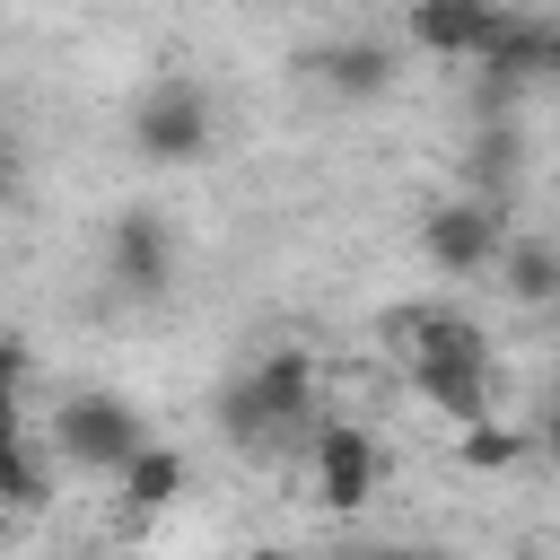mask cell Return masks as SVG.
Here are the masks:
<instances>
[{
    "instance_id": "6da1fadb",
    "label": "cell",
    "mask_w": 560,
    "mask_h": 560,
    "mask_svg": "<svg viewBox=\"0 0 560 560\" xmlns=\"http://www.w3.org/2000/svg\"><path fill=\"white\" fill-rule=\"evenodd\" d=\"M306 420H315V359L289 350V341L262 350V359H245L219 385V438L236 455H254V464H271L289 438H306Z\"/></svg>"
},
{
    "instance_id": "7a4b0ae2",
    "label": "cell",
    "mask_w": 560,
    "mask_h": 560,
    "mask_svg": "<svg viewBox=\"0 0 560 560\" xmlns=\"http://www.w3.org/2000/svg\"><path fill=\"white\" fill-rule=\"evenodd\" d=\"M44 446H52V464L114 481V472H122V464L149 446V420H140L122 394H105V385H79V394H61V402H52V429H44Z\"/></svg>"
},
{
    "instance_id": "3957f363",
    "label": "cell",
    "mask_w": 560,
    "mask_h": 560,
    "mask_svg": "<svg viewBox=\"0 0 560 560\" xmlns=\"http://www.w3.org/2000/svg\"><path fill=\"white\" fill-rule=\"evenodd\" d=\"M210 140H219V105H210L201 79H149V88H140V105H131V149H140L149 166H192V158H210Z\"/></svg>"
},
{
    "instance_id": "277c9868",
    "label": "cell",
    "mask_w": 560,
    "mask_h": 560,
    "mask_svg": "<svg viewBox=\"0 0 560 560\" xmlns=\"http://www.w3.org/2000/svg\"><path fill=\"white\" fill-rule=\"evenodd\" d=\"M385 350L402 359V376H438V368H490V332L446 306V298H420V306H394L385 315Z\"/></svg>"
},
{
    "instance_id": "5b68a950",
    "label": "cell",
    "mask_w": 560,
    "mask_h": 560,
    "mask_svg": "<svg viewBox=\"0 0 560 560\" xmlns=\"http://www.w3.org/2000/svg\"><path fill=\"white\" fill-rule=\"evenodd\" d=\"M499 245H508V210H499V201H481V192H455V201H438V210L420 219V262H429V271H446V280L490 271V262H499Z\"/></svg>"
},
{
    "instance_id": "8992f818",
    "label": "cell",
    "mask_w": 560,
    "mask_h": 560,
    "mask_svg": "<svg viewBox=\"0 0 560 560\" xmlns=\"http://www.w3.org/2000/svg\"><path fill=\"white\" fill-rule=\"evenodd\" d=\"M105 280L122 298H166L175 289V228H166V210H149V201L114 210V228H105Z\"/></svg>"
},
{
    "instance_id": "52a82bcc",
    "label": "cell",
    "mask_w": 560,
    "mask_h": 560,
    "mask_svg": "<svg viewBox=\"0 0 560 560\" xmlns=\"http://www.w3.org/2000/svg\"><path fill=\"white\" fill-rule=\"evenodd\" d=\"M306 472H315V499L350 516V508L376 499L385 455H376V438H368L359 420H315V429H306Z\"/></svg>"
},
{
    "instance_id": "ba28073f",
    "label": "cell",
    "mask_w": 560,
    "mask_h": 560,
    "mask_svg": "<svg viewBox=\"0 0 560 560\" xmlns=\"http://www.w3.org/2000/svg\"><path fill=\"white\" fill-rule=\"evenodd\" d=\"M499 26H508V9H490V0H420L411 18H402V35L420 44V52H438V61H481L490 44H499Z\"/></svg>"
},
{
    "instance_id": "9c48e42d",
    "label": "cell",
    "mask_w": 560,
    "mask_h": 560,
    "mask_svg": "<svg viewBox=\"0 0 560 560\" xmlns=\"http://www.w3.org/2000/svg\"><path fill=\"white\" fill-rule=\"evenodd\" d=\"M306 70H315L324 96H385L394 70H402V52H394L385 35H341V44H315Z\"/></svg>"
},
{
    "instance_id": "30bf717a",
    "label": "cell",
    "mask_w": 560,
    "mask_h": 560,
    "mask_svg": "<svg viewBox=\"0 0 560 560\" xmlns=\"http://www.w3.org/2000/svg\"><path fill=\"white\" fill-rule=\"evenodd\" d=\"M490 280L508 289V306L542 315V306H560V245H551L542 228H508V245H499Z\"/></svg>"
},
{
    "instance_id": "8fae6325",
    "label": "cell",
    "mask_w": 560,
    "mask_h": 560,
    "mask_svg": "<svg viewBox=\"0 0 560 560\" xmlns=\"http://www.w3.org/2000/svg\"><path fill=\"white\" fill-rule=\"evenodd\" d=\"M516 166H525V131H516V122H481L472 149H464V175H472L464 192H481V201L508 210V201H516Z\"/></svg>"
},
{
    "instance_id": "7c38bea8",
    "label": "cell",
    "mask_w": 560,
    "mask_h": 560,
    "mask_svg": "<svg viewBox=\"0 0 560 560\" xmlns=\"http://www.w3.org/2000/svg\"><path fill=\"white\" fill-rule=\"evenodd\" d=\"M411 394H420L438 420H455V429L499 420V385H490V368H438V376H411Z\"/></svg>"
},
{
    "instance_id": "4fadbf2b",
    "label": "cell",
    "mask_w": 560,
    "mask_h": 560,
    "mask_svg": "<svg viewBox=\"0 0 560 560\" xmlns=\"http://www.w3.org/2000/svg\"><path fill=\"white\" fill-rule=\"evenodd\" d=\"M114 481H122V508H131V516H158V508H175V499H184V455H175L166 438H149Z\"/></svg>"
},
{
    "instance_id": "5bb4252c",
    "label": "cell",
    "mask_w": 560,
    "mask_h": 560,
    "mask_svg": "<svg viewBox=\"0 0 560 560\" xmlns=\"http://www.w3.org/2000/svg\"><path fill=\"white\" fill-rule=\"evenodd\" d=\"M44 499H52V455L35 438L0 446V508H44Z\"/></svg>"
},
{
    "instance_id": "9a60e30c",
    "label": "cell",
    "mask_w": 560,
    "mask_h": 560,
    "mask_svg": "<svg viewBox=\"0 0 560 560\" xmlns=\"http://www.w3.org/2000/svg\"><path fill=\"white\" fill-rule=\"evenodd\" d=\"M455 455H464L472 472H508V464H525V429H508V420H472V429H455Z\"/></svg>"
},
{
    "instance_id": "2e32d148",
    "label": "cell",
    "mask_w": 560,
    "mask_h": 560,
    "mask_svg": "<svg viewBox=\"0 0 560 560\" xmlns=\"http://www.w3.org/2000/svg\"><path fill=\"white\" fill-rule=\"evenodd\" d=\"M26 368H35V350L18 332H0V394H26Z\"/></svg>"
},
{
    "instance_id": "e0dca14e",
    "label": "cell",
    "mask_w": 560,
    "mask_h": 560,
    "mask_svg": "<svg viewBox=\"0 0 560 560\" xmlns=\"http://www.w3.org/2000/svg\"><path fill=\"white\" fill-rule=\"evenodd\" d=\"M18 438H35L26 429V394H0V446H18Z\"/></svg>"
},
{
    "instance_id": "ac0fdd59",
    "label": "cell",
    "mask_w": 560,
    "mask_h": 560,
    "mask_svg": "<svg viewBox=\"0 0 560 560\" xmlns=\"http://www.w3.org/2000/svg\"><path fill=\"white\" fill-rule=\"evenodd\" d=\"M394 560H455L446 542H411V551H394Z\"/></svg>"
},
{
    "instance_id": "d6986e66",
    "label": "cell",
    "mask_w": 560,
    "mask_h": 560,
    "mask_svg": "<svg viewBox=\"0 0 560 560\" xmlns=\"http://www.w3.org/2000/svg\"><path fill=\"white\" fill-rule=\"evenodd\" d=\"M236 560H298V551H280V542H254V551H236Z\"/></svg>"
},
{
    "instance_id": "ffe728a7",
    "label": "cell",
    "mask_w": 560,
    "mask_h": 560,
    "mask_svg": "<svg viewBox=\"0 0 560 560\" xmlns=\"http://www.w3.org/2000/svg\"><path fill=\"white\" fill-rule=\"evenodd\" d=\"M0 210H9V140H0Z\"/></svg>"
},
{
    "instance_id": "44dd1931",
    "label": "cell",
    "mask_w": 560,
    "mask_h": 560,
    "mask_svg": "<svg viewBox=\"0 0 560 560\" xmlns=\"http://www.w3.org/2000/svg\"><path fill=\"white\" fill-rule=\"evenodd\" d=\"M350 560H394V551H350Z\"/></svg>"
},
{
    "instance_id": "7402d4cb",
    "label": "cell",
    "mask_w": 560,
    "mask_h": 560,
    "mask_svg": "<svg viewBox=\"0 0 560 560\" xmlns=\"http://www.w3.org/2000/svg\"><path fill=\"white\" fill-rule=\"evenodd\" d=\"M516 560H542V551H516Z\"/></svg>"
}]
</instances>
